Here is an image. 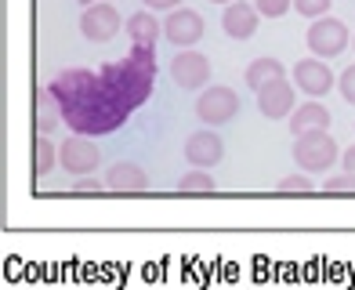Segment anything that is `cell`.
<instances>
[{"instance_id": "obj_25", "label": "cell", "mask_w": 355, "mask_h": 290, "mask_svg": "<svg viewBox=\"0 0 355 290\" xmlns=\"http://www.w3.org/2000/svg\"><path fill=\"white\" fill-rule=\"evenodd\" d=\"M109 185L105 182H98V178H80L76 185H73V192L76 196H94V192H105Z\"/></svg>"}, {"instance_id": "obj_15", "label": "cell", "mask_w": 355, "mask_h": 290, "mask_svg": "<svg viewBox=\"0 0 355 290\" xmlns=\"http://www.w3.org/2000/svg\"><path fill=\"white\" fill-rule=\"evenodd\" d=\"M290 131H294V138L297 135H304V131H319V127H330V109L327 105H319V99H312V102H304L301 109H294L290 112Z\"/></svg>"}, {"instance_id": "obj_1", "label": "cell", "mask_w": 355, "mask_h": 290, "mask_svg": "<svg viewBox=\"0 0 355 290\" xmlns=\"http://www.w3.org/2000/svg\"><path fill=\"white\" fill-rule=\"evenodd\" d=\"M51 99L62 109V120H66L76 135H112L120 131L131 117V105H127L116 91L105 84L102 73H91V69H66L58 73L51 84Z\"/></svg>"}, {"instance_id": "obj_26", "label": "cell", "mask_w": 355, "mask_h": 290, "mask_svg": "<svg viewBox=\"0 0 355 290\" xmlns=\"http://www.w3.org/2000/svg\"><path fill=\"white\" fill-rule=\"evenodd\" d=\"M141 4L149 8V11H174L182 0H141Z\"/></svg>"}, {"instance_id": "obj_21", "label": "cell", "mask_w": 355, "mask_h": 290, "mask_svg": "<svg viewBox=\"0 0 355 290\" xmlns=\"http://www.w3.org/2000/svg\"><path fill=\"white\" fill-rule=\"evenodd\" d=\"M322 192H327V196H352L355 192V174H334V178H327L322 182Z\"/></svg>"}, {"instance_id": "obj_27", "label": "cell", "mask_w": 355, "mask_h": 290, "mask_svg": "<svg viewBox=\"0 0 355 290\" xmlns=\"http://www.w3.org/2000/svg\"><path fill=\"white\" fill-rule=\"evenodd\" d=\"M341 164H345V171H348V174H355V145H348V149H345Z\"/></svg>"}, {"instance_id": "obj_17", "label": "cell", "mask_w": 355, "mask_h": 290, "mask_svg": "<svg viewBox=\"0 0 355 290\" xmlns=\"http://www.w3.org/2000/svg\"><path fill=\"white\" fill-rule=\"evenodd\" d=\"M279 76H286L279 58H254L250 66H247V87L250 91H261L265 84H272V80H279Z\"/></svg>"}, {"instance_id": "obj_5", "label": "cell", "mask_w": 355, "mask_h": 290, "mask_svg": "<svg viewBox=\"0 0 355 290\" xmlns=\"http://www.w3.org/2000/svg\"><path fill=\"white\" fill-rule=\"evenodd\" d=\"M236 112H239V94L232 87H207L200 99H196V117L207 123V127H221V123H229L236 120Z\"/></svg>"}, {"instance_id": "obj_20", "label": "cell", "mask_w": 355, "mask_h": 290, "mask_svg": "<svg viewBox=\"0 0 355 290\" xmlns=\"http://www.w3.org/2000/svg\"><path fill=\"white\" fill-rule=\"evenodd\" d=\"M312 189L315 185L309 178V171H304V174H290V178H279V185H276L279 196H309Z\"/></svg>"}, {"instance_id": "obj_16", "label": "cell", "mask_w": 355, "mask_h": 290, "mask_svg": "<svg viewBox=\"0 0 355 290\" xmlns=\"http://www.w3.org/2000/svg\"><path fill=\"white\" fill-rule=\"evenodd\" d=\"M127 33H131L135 44H149V47H156L159 33H164V22H156V15L145 8V11H135L131 19H127Z\"/></svg>"}, {"instance_id": "obj_11", "label": "cell", "mask_w": 355, "mask_h": 290, "mask_svg": "<svg viewBox=\"0 0 355 290\" xmlns=\"http://www.w3.org/2000/svg\"><path fill=\"white\" fill-rule=\"evenodd\" d=\"M294 87L297 84H290L286 76L265 84L261 91H257V109H261V117H268V120L290 117V112H294Z\"/></svg>"}, {"instance_id": "obj_23", "label": "cell", "mask_w": 355, "mask_h": 290, "mask_svg": "<svg viewBox=\"0 0 355 290\" xmlns=\"http://www.w3.org/2000/svg\"><path fill=\"white\" fill-rule=\"evenodd\" d=\"M290 8H294V0H257V11H261L265 19H283Z\"/></svg>"}, {"instance_id": "obj_3", "label": "cell", "mask_w": 355, "mask_h": 290, "mask_svg": "<svg viewBox=\"0 0 355 290\" xmlns=\"http://www.w3.org/2000/svg\"><path fill=\"white\" fill-rule=\"evenodd\" d=\"M294 160H297V167L309 171V174L330 171L334 160H337V142H334V135H330V127H319V131L297 135V142H294Z\"/></svg>"}, {"instance_id": "obj_12", "label": "cell", "mask_w": 355, "mask_h": 290, "mask_svg": "<svg viewBox=\"0 0 355 290\" xmlns=\"http://www.w3.org/2000/svg\"><path fill=\"white\" fill-rule=\"evenodd\" d=\"M257 19H261L257 4L232 0V4L225 8V15H221V26H225V33H229L232 40H250V37L257 33Z\"/></svg>"}, {"instance_id": "obj_18", "label": "cell", "mask_w": 355, "mask_h": 290, "mask_svg": "<svg viewBox=\"0 0 355 290\" xmlns=\"http://www.w3.org/2000/svg\"><path fill=\"white\" fill-rule=\"evenodd\" d=\"M178 192H185V196H211V192H218V182H214V174H203V167H196L178 178Z\"/></svg>"}, {"instance_id": "obj_7", "label": "cell", "mask_w": 355, "mask_h": 290, "mask_svg": "<svg viewBox=\"0 0 355 290\" xmlns=\"http://www.w3.org/2000/svg\"><path fill=\"white\" fill-rule=\"evenodd\" d=\"M171 76H174V84L185 87V91L207 87V80H211V58L192 51V47H182L171 62Z\"/></svg>"}, {"instance_id": "obj_10", "label": "cell", "mask_w": 355, "mask_h": 290, "mask_svg": "<svg viewBox=\"0 0 355 290\" xmlns=\"http://www.w3.org/2000/svg\"><path fill=\"white\" fill-rule=\"evenodd\" d=\"M294 84L309 94V99H322V94H330V87L337 84L330 66L322 58H301L294 66Z\"/></svg>"}, {"instance_id": "obj_28", "label": "cell", "mask_w": 355, "mask_h": 290, "mask_svg": "<svg viewBox=\"0 0 355 290\" xmlns=\"http://www.w3.org/2000/svg\"><path fill=\"white\" fill-rule=\"evenodd\" d=\"M214 4H232V0H214Z\"/></svg>"}, {"instance_id": "obj_2", "label": "cell", "mask_w": 355, "mask_h": 290, "mask_svg": "<svg viewBox=\"0 0 355 290\" xmlns=\"http://www.w3.org/2000/svg\"><path fill=\"white\" fill-rule=\"evenodd\" d=\"M98 73L105 76V84L116 91L127 105L138 109V105L149 102L153 84H156V47H149V44H135L127 58H120V62H105Z\"/></svg>"}, {"instance_id": "obj_22", "label": "cell", "mask_w": 355, "mask_h": 290, "mask_svg": "<svg viewBox=\"0 0 355 290\" xmlns=\"http://www.w3.org/2000/svg\"><path fill=\"white\" fill-rule=\"evenodd\" d=\"M334 0H294V11H301L304 19H322L330 11Z\"/></svg>"}, {"instance_id": "obj_14", "label": "cell", "mask_w": 355, "mask_h": 290, "mask_svg": "<svg viewBox=\"0 0 355 290\" xmlns=\"http://www.w3.org/2000/svg\"><path fill=\"white\" fill-rule=\"evenodd\" d=\"M105 185L109 192H145L149 189V174H145L138 164H112L109 174H105Z\"/></svg>"}, {"instance_id": "obj_19", "label": "cell", "mask_w": 355, "mask_h": 290, "mask_svg": "<svg viewBox=\"0 0 355 290\" xmlns=\"http://www.w3.org/2000/svg\"><path fill=\"white\" fill-rule=\"evenodd\" d=\"M55 164H58L55 145L47 142L44 135H37V138H33V174H37V178H47V174L55 171Z\"/></svg>"}, {"instance_id": "obj_4", "label": "cell", "mask_w": 355, "mask_h": 290, "mask_svg": "<svg viewBox=\"0 0 355 290\" xmlns=\"http://www.w3.org/2000/svg\"><path fill=\"white\" fill-rule=\"evenodd\" d=\"M309 51L315 55V58H337L348 47V26L341 22V19H312V26H309Z\"/></svg>"}, {"instance_id": "obj_9", "label": "cell", "mask_w": 355, "mask_h": 290, "mask_svg": "<svg viewBox=\"0 0 355 290\" xmlns=\"http://www.w3.org/2000/svg\"><path fill=\"white\" fill-rule=\"evenodd\" d=\"M164 37H167L174 47L200 44V37H203V15L192 11V8H174L167 19H164Z\"/></svg>"}, {"instance_id": "obj_6", "label": "cell", "mask_w": 355, "mask_h": 290, "mask_svg": "<svg viewBox=\"0 0 355 290\" xmlns=\"http://www.w3.org/2000/svg\"><path fill=\"white\" fill-rule=\"evenodd\" d=\"M80 33H84L91 44H109L120 33V11L102 0V4H87L84 15H80Z\"/></svg>"}, {"instance_id": "obj_29", "label": "cell", "mask_w": 355, "mask_h": 290, "mask_svg": "<svg viewBox=\"0 0 355 290\" xmlns=\"http://www.w3.org/2000/svg\"><path fill=\"white\" fill-rule=\"evenodd\" d=\"M80 4H84V8H87V4H94V0H80Z\"/></svg>"}, {"instance_id": "obj_24", "label": "cell", "mask_w": 355, "mask_h": 290, "mask_svg": "<svg viewBox=\"0 0 355 290\" xmlns=\"http://www.w3.org/2000/svg\"><path fill=\"white\" fill-rule=\"evenodd\" d=\"M337 87H341V99L355 105V66H348L341 76H337Z\"/></svg>"}, {"instance_id": "obj_13", "label": "cell", "mask_w": 355, "mask_h": 290, "mask_svg": "<svg viewBox=\"0 0 355 290\" xmlns=\"http://www.w3.org/2000/svg\"><path fill=\"white\" fill-rule=\"evenodd\" d=\"M225 156V142L218 131H196L185 142V160L192 167H214Z\"/></svg>"}, {"instance_id": "obj_8", "label": "cell", "mask_w": 355, "mask_h": 290, "mask_svg": "<svg viewBox=\"0 0 355 290\" xmlns=\"http://www.w3.org/2000/svg\"><path fill=\"white\" fill-rule=\"evenodd\" d=\"M98 145L91 142V135H73L69 142L58 145V164L66 167L69 174H91L94 167H98Z\"/></svg>"}]
</instances>
